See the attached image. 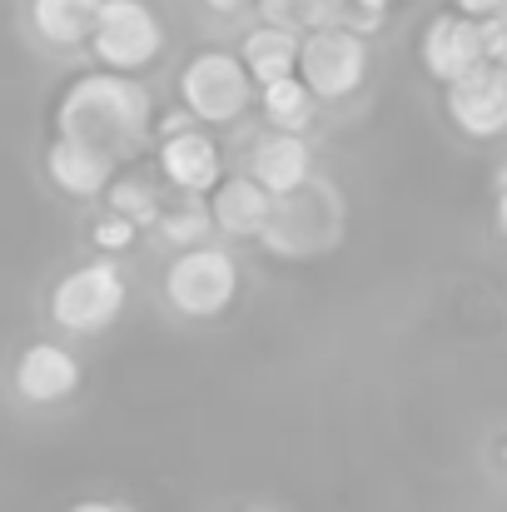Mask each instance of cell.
<instances>
[{
  "label": "cell",
  "instance_id": "5bb4252c",
  "mask_svg": "<svg viewBox=\"0 0 507 512\" xmlns=\"http://www.w3.org/2000/svg\"><path fill=\"white\" fill-rule=\"evenodd\" d=\"M299 50H304V35L299 30H284V25H259L244 35V65L254 75V85H269V80H284L299 70Z\"/></svg>",
  "mask_w": 507,
  "mask_h": 512
},
{
  "label": "cell",
  "instance_id": "cb8c5ba5",
  "mask_svg": "<svg viewBox=\"0 0 507 512\" xmlns=\"http://www.w3.org/2000/svg\"><path fill=\"white\" fill-rule=\"evenodd\" d=\"M353 5H363V10H378V15H383V10H388L393 0H353Z\"/></svg>",
  "mask_w": 507,
  "mask_h": 512
},
{
  "label": "cell",
  "instance_id": "3957f363",
  "mask_svg": "<svg viewBox=\"0 0 507 512\" xmlns=\"http://www.w3.org/2000/svg\"><path fill=\"white\" fill-rule=\"evenodd\" d=\"M165 294L169 304L189 319H214L234 304L239 294V264L234 254L224 249H209V244H189L165 274Z\"/></svg>",
  "mask_w": 507,
  "mask_h": 512
},
{
  "label": "cell",
  "instance_id": "ac0fdd59",
  "mask_svg": "<svg viewBox=\"0 0 507 512\" xmlns=\"http://www.w3.org/2000/svg\"><path fill=\"white\" fill-rule=\"evenodd\" d=\"M209 229H219V224H214V209H204L194 194H189L184 204H174V209L160 214V234H165L169 244H184V249H189V244H199Z\"/></svg>",
  "mask_w": 507,
  "mask_h": 512
},
{
  "label": "cell",
  "instance_id": "2e32d148",
  "mask_svg": "<svg viewBox=\"0 0 507 512\" xmlns=\"http://www.w3.org/2000/svg\"><path fill=\"white\" fill-rule=\"evenodd\" d=\"M314 90L304 75H284V80H269L264 85V115L274 130H304L314 120Z\"/></svg>",
  "mask_w": 507,
  "mask_h": 512
},
{
  "label": "cell",
  "instance_id": "d4e9b609",
  "mask_svg": "<svg viewBox=\"0 0 507 512\" xmlns=\"http://www.w3.org/2000/svg\"><path fill=\"white\" fill-rule=\"evenodd\" d=\"M498 229H503V239H507V189H503V199H498Z\"/></svg>",
  "mask_w": 507,
  "mask_h": 512
},
{
  "label": "cell",
  "instance_id": "8992f818",
  "mask_svg": "<svg viewBox=\"0 0 507 512\" xmlns=\"http://www.w3.org/2000/svg\"><path fill=\"white\" fill-rule=\"evenodd\" d=\"M299 75L309 80V90L319 100H343L363 85L368 75V45L358 30L348 25H319L304 35V50H299Z\"/></svg>",
  "mask_w": 507,
  "mask_h": 512
},
{
  "label": "cell",
  "instance_id": "9c48e42d",
  "mask_svg": "<svg viewBox=\"0 0 507 512\" xmlns=\"http://www.w3.org/2000/svg\"><path fill=\"white\" fill-rule=\"evenodd\" d=\"M15 388L25 403H65L80 388V358L60 343H30L15 363Z\"/></svg>",
  "mask_w": 507,
  "mask_h": 512
},
{
  "label": "cell",
  "instance_id": "9a60e30c",
  "mask_svg": "<svg viewBox=\"0 0 507 512\" xmlns=\"http://www.w3.org/2000/svg\"><path fill=\"white\" fill-rule=\"evenodd\" d=\"M105 0H30V20L50 45H85L95 35Z\"/></svg>",
  "mask_w": 507,
  "mask_h": 512
},
{
  "label": "cell",
  "instance_id": "52a82bcc",
  "mask_svg": "<svg viewBox=\"0 0 507 512\" xmlns=\"http://www.w3.org/2000/svg\"><path fill=\"white\" fill-rule=\"evenodd\" d=\"M448 115L463 135L473 140H493L507 130V70L483 60L473 65L463 80L448 85Z\"/></svg>",
  "mask_w": 507,
  "mask_h": 512
},
{
  "label": "cell",
  "instance_id": "7a4b0ae2",
  "mask_svg": "<svg viewBox=\"0 0 507 512\" xmlns=\"http://www.w3.org/2000/svg\"><path fill=\"white\" fill-rule=\"evenodd\" d=\"M125 309V274L115 264H80L50 294V319L65 334H100Z\"/></svg>",
  "mask_w": 507,
  "mask_h": 512
},
{
  "label": "cell",
  "instance_id": "6da1fadb",
  "mask_svg": "<svg viewBox=\"0 0 507 512\" xmlns=\"http://www.w3.org/2000/svg\"><path fill=\"white\" fill-rule=\"evenodd\" d=\"M150 125H155L150 90L130 70H110V65L70 80V90L55 105V135L85 140L115 160L140 155V145L150 140Z\"/></svg>",
  "mask_w": 507,
  "mask_h": 512
},
{
  "label": "cell",
  "instance_id": "83f0119b",
  "mask_svg": "<svg viewBox=\"0 0 507 512\" xmlns=\"http://www.w3.org/2000/svg\"><path fill=\"white\" fill-rule=\"evenodd\" d=\"M503 179H507V165H503Z\"/></svg>",
  "mask_w": 507,
  "mask_h": 512
},
{
  "label": "cell",
  "instance_id": "277c9868",
  "mask_svg": "<svg viewBox=\"0 0 507 512\" xmlns=\"http://www.w3.org/2000/svg\"><path fill=\"white\" fill-rule=\"evenodd\" d=\"M179 95H184V110H194V120L204 125H224V120H239L249 95H254V75L244 65V55H229V50H204L184 65L179 75Z\"/></svg>",
  "mask_w": 507,
  "mask_h": 512
},
{
  "label": "cell",
  "instance_id": "30bf717a",
  "mask_svg": "<svg viewBox=\"0 0 507 512\" xmlns=\"http://www.w3.org/2000/svg\"><path fill=\"white\" fill-rule=\"evenodd\" d=\"M45 170H50V179H55L70 199H95V194L110 189L120 160L105 155V150H95V145H85V140L55 135V145L45 150Z\"/></svg>",
  "mask_w": 507,
  "mask_h": 512
},
{
  "label": "cell",
  "instance_id": "ba28073f",
  "mask_svg": "<svg viewBox=\"0 0 507 512\" xmlns=\"http://www.w3.org/2000/svg\"><path fill=\"white\" fill-rule=\"evenodd\" d=\"M488 60V45H483V20L478 15H438L428 30H423V70L443 85L463 80L473 65Z\"/></svg>",
  "mask_w": 507,
  "mask_h": 512
},
{
  "label": "cell",
  "instance_id": "5b68a950",
  "mask_svg": "<svg viewBox=\"0 0 507 512\" xmlns=\"http://www.w3.org/2000/svg\"><path fill=\"white\" fill-rule=\"evenodd\" d=\"M90 45H95L100 65L135 75L165 50V25H160V15L145 0H105Z\"/></svg>",
  "mask_w": 507,
  "mask_h": 512
},
{
  "label": "cell",
  "instance_id": "4316f807",
  "mask_svg": "<svg viewBox=\"0 0 507 512\" xmlns=\"http://www.w3.org/2000/svg\"><path fill=\"white\" fill-rule=\"evenodd\" d=\"M244 512H264V508H244Z\"/></svg>",
  "mask_w": 507,
  "mask_h": 512
},
{
  "label": "cell",
  "instance_id": "44dd1931",
  "mask_svg": "<svg viewBox=\"0 0 507 512\" xmlns=\"http://www.w3.org/2000/svg\"><path fill=\"white\" fill-rule=\"evenodd\" d=\"M453 5H458L463 15H478V20H488V15H498V10H503L507 0H453Z\"/></svg>",
  "mask_w": 507,
  "mask_h": 512
},
{
  "label": "cell",
  "instance_id": "7402d4cb",
  "mask_svg": "<svg viewBox=\"0 0 507 512\" xmlns=\"http://www.w3.org/2000/svg\"><path fill=\"white\" fill-rule=\"evenodd\" d=\"M70 512H130L125 503H75Z\"/></svg>",
  "mask_w": 507,
  "mask_h": 512
},
{
  "label": "cell",
  "instance_id": "e0dca14e",
  "mask_svg": "<svg viewBox=\"0 0 507 512\" xmlns=\"http://www.w3.org/2000/svg\"><path fill=\"white\" fill-rule=\"evenodd\" d=\"M105 194H110V209L130 214L140 229H145V224H160V214H165L160 189H155L150 179H120V184H110Z\"/></svg>",
  "mask_w": 507,
  "mask_h": 512
},
{
  "label": "cell",
  "instance_id": "603a6c76",
  "mask_svg": "<svg viewBox=\"0 0 507 512\" xmlns=\"http://www.w3.org/2000/svg\"><path fill=\"white\" fill-rule=\"evenodd\" d=\"M204 5H209V10H219V15H234L244 0H204Z\"/></svg>",
  "mask_w": 507,
  "mask_h": 512
},
{
  "label": "cell",
  "instance_id": "7c38bea8",
  "mask_svg": "<svg viewBox=\"0 0 507 512\" xmlns=\"http://www.w3.org/2000/svg\"><path fill=\"white\" fill-rule=\"evenodd\" d=\"M160 170L174 189L184 194H204L224 179V160H219V145L204 135V130H179V135H165L160 145Z\"/></svg>",
  "mask_w": 507,
  "mask_h": 512
},
{
  "label": "cell",
  "instance_id": "4fadbf2b",
  "mask_svg": "<svg viewBox=\"0 0 507 512\" xmlns=\"http://www.w3.org/2000/svg\"><path fill=\"white\" fill-rule=\"evenodd\" d=\"M249 174L274 194V199H289L299 184H309V145L299 140V130H274L254 145L249 155Z\"/></svg>",
  "mask_w": 507,
  "mask_h": 512
},
{
  "label": "cell",
  "instance_id": "8fae6325",
  "mask_svg": "<svg viewBox=\"0 0 507 512\" xmlns=\"http://www.w3.org/2000/svg\"><path fill=\"white\" fill-rule=\"evenodd\" d=\"M214 224L234 239H259L274 219V194L254 179V174H234V179H219L214 184Z\"/></svg>",
  "mask_w": 507,
  "mask_h": 512
},
{
  "label": "cell",
  "instance_id": "ffe728a7",
  "mask_svg": "<svg viewBox=\"0 0 507 512\" xmlns=\"http://www.w3.org/2000/svg\"><path fill=\"white\" fill-rule=\"evenodd\" d=\"M90 239H95V249H105V254H125L135 239H140V224L130 219V214H120V209H110L95 229H90Z\"/></svg>",
  "mask_w": 507,
  "mask_h": 512
},
{
  "label": "cell",
  "instance_id": "484cf974",
  "mask_svg": "<svg viewBox=\"0 0 507 512\" xmlns=\"http://www.w3.org/2000/svg\"><path fill=\"white\" fill-rule=\"evenodd\" d=\"M503 468H507V448H503Z\"/></svg>",
  "mask_w": 507,
  "mask_h": 512
},
{
  "label": "cell",
  "instance_id": "d6986e66",
  "mask_svg": "<svg viewBox=\"0 0 507 512\" xmlns=\"http://www.w3.org/2000/svg\"><path fill=\"white\" fill-rule=\"evenodd\" d=\"M259 15L264 25H284V30H319L329 20V0H259Z\"/></svg>",
  "mask_w": 507,
  "mask_h": 512
}]
</instances>
